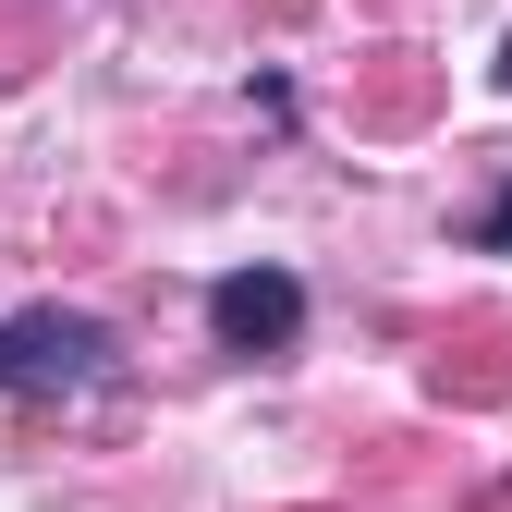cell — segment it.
Listing matches in <instances>:
<instances>
[{
    "mask_svg": "<svg viewBox=\"0 0 512 512\" xmlns=\"http://www.w3.org/2000/svg\"><path fill=\"white\" fill-rule=\"evenodd\" d=\"M98 378H110V330H98V317H61V305L0 317V391L61 403V391H98Z\"/></svg>",
    "mask_w": 512,
    "mask_h": 512,
    "instance_id": "cell-1",
    "label": "cell"
},
{
    "mask_svg": "<svg viewBox=\"0 0 512 512\" xmlns=\"http://www.w3.org/2000/svg\"><path fill=\"white\" fill-rule=\"evenodd\" d=\"M208 330H220L232 354H293V342H305V281H293V269H232V281L208 293Z\"/></svg>",
    "mask_w": 512,
    "mask_h": 512,
    "instance_id": "cell-2",
    "label": "cell"
},
{
    "mask_svg": "<svg viewBox=\"0 0 512 512\" xmlns=\"http://www.w3.org/2000/svg\"><path fill=\"white\" fill-rule=\"evenodd\" d=\"M476 244H488V256H512V196H500V208L476 220Z\"/></svg>",
    "mask_w": 512,
    "mask_h": 512,
    "instance_id": "cell-3",
    "label": "cell"
}]
</instances>
